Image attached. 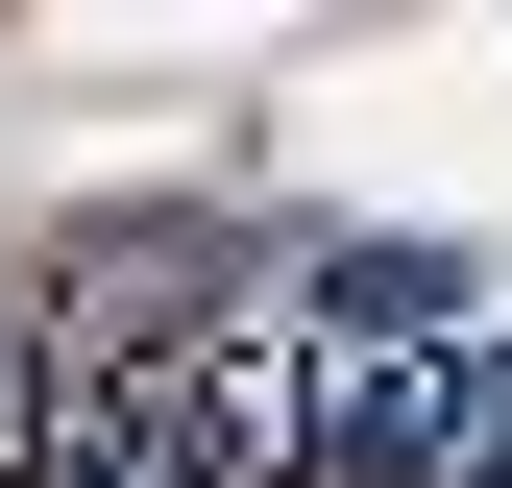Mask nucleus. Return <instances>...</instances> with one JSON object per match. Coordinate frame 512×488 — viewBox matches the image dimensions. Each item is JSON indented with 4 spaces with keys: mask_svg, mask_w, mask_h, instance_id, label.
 <instances>
[{
    "mask_svg": "<svg viewBox=\"0 0 512 488\" xmlns=\"http://www.w3.org/2000/svg\"><path fill=\"white\" fill-rule=\"evenodd\" d=\"M269 269H293V244H269V220H220V196H147L122 244L74 220V318H122V342H171V318H220V293H269Z\"/></svg>",
    "mask_w": 512,
    "mask_h": 488,
    "instance_id": "1",
    "label": "nucleus"
},
{
    "mask_svg": "<svg viewBox=\"0 0 512 488\" xmlns=\"http://www.w3.org/2000/svg\"><path fill=\"white\" fill-rule=\"evenodd\" d=\"M293 318H317V342H415V366H439V342L488 318V269H464V244H317Z\"/></svg>",
    "mask_w": 512,
    "mask_h": 488,
    "instance_id": "2",
    "label": "nucleus"
}]
</instances>
